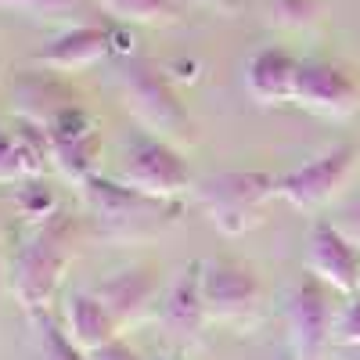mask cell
Returning <instances> with one entry per match:
<instances>
[{"instance_id": "cell-2", "label": "cell", "mask_w": 360, "mask_h": 360, "mask_svg": "<svg viewBox=\"0 0 360 360\" xmlns=\"http://www.w3.org/2000/svg\"><path fill=\"white\" fill-rule=\"evenodd\" d=\"M76 217L62 209L51 220L37 224L18 245L11 259V292L25 317L51 310L58 288L65 281V270L76 256Z\"/></svg>"}, {"instance_id": "cell-14", "label": "cell", "mask_w": 360, "mask_h": 360, "mask_svg": "<svg viewBox=\"0 0 360 360\" xmlns=\"http://www.w3.org/2000/svg\"><path fill=\"white\" fill-rule=\"evenodd\" d=\"M115 29L108 25H72L65 33H58L54 40H47L33 62L51 69V72H83L94 69L98 62H105L108 54H115Z\"/></svg>"}, {"instance_id": "cell-21", "label": "cell", "mask_w": 360, "mask_h": 360, "mask_svg": "<svg viewBox=\"0 0 360 360\" xmlns=\"http://www.w3.org/2000/svg\"><path fill=\"white\" fill-rule=\"evenodd\" d=\"M328 0H263V18L278 29H310L324 18Z\"/></svg>"}, {"instance_id": "cell-11", "label": "cell", "mask_w": 360, "mask_h": 360, "mask_svg": "<svg viewBox=\"0 0 360 360\" xmlns=\"http://www.w3.org/2000/svg\"><path fill=\"white\" fill-rule=\"evenodd\" d=\"M47 141H51V162L62 169L65 180L83 184L98 173L101 162V127L90 115L86 105H72L62 115L47 123Z\"/></svg>"}, {"instance_id": "cell-17", "label": "cell", "mask_w": 360, "mask_h": 360, "mask_svg": "<svg viewBox=\"0 0 360 360\" xmlns=\"http://www.w3.org/2000/svg\"><path fill=\"white\" fill-rule=\"evenodd\" d=\"M303 58H295L288 47H259L245 65V86L256 105H288L295 101V79Z\"/></svg>"}, {"instance_id": "cell-25", "label": "cell", "mask_w": 360, "mask_h": 360, "mask_svg": "<svg viewBox=\"0 0 360 360\" xmlns=\"http://www.w3.org/2000/svg\"><path fill=\"white\" fill-rule=\"evenodd\" d=\"M332 224L349 238V242H356V245H360V195L339 205V213L332 217Z\"/></svg>"}, {"instance_id": "cell-27", "label": "cell", "mask_w": 360, "mask_h": 360, "mask_svg": "<svg viewBox=\"0 0 360 360\" xmlns=\"http://www.w3.org/2000/svg\"><path fill=\"white\" fill-rule=\"evenodd\" d=\"M8 285H11V270H8V259H4V245H0V295H4Z\"/></svg>"}, {"instance_id": "cell-16", "label": "cell", "mask_w": 360, "mask_h": 360, "mask_svg": "<svg viewBox=\"0 0 360 360\" xmlns=\"http://www.w3.org/2000/svg\"><path fill=\"white\" fill-rule=\"evenodd\" d=\"M11 101H15V115L29 119V123L47 127L54 115H62L72 105H83L79 94L72 90V83L62 72H25L15 79L11 86Z\"/></svg>"}, {"instance_id": "cell-6", "label": "cell", "mask_w": 360, "mask_h": 360, "mask_svg": "<svg viewBox=\"0 0 360 360\" xmlns=\"http://www.w3.org/2000/svg\"><path fill=\"white\" fill-rule=\"evenodd\" d=\"M202 295L209 324L249 332L263 314V278L242 259H202Z\"/></svg>"}, {"instance_id": "cell-3", "label": "cell", "mask_w": 360, "mask_h": 360, "mask_svg": "<svg viewBox=\"0 0 360 360\" xmlns=\"http://www.w3.org/2000/svg\"><path fill=\"white\" fill-rule=\"evenodd\" d=\"M115 83H119V94H123V105L134 112L144 134L173 141L176 148L184 141H195V119L188 115L169 72L159 62L141 58V54L119 58Z\"/></svg>"}, {"instance_id": "cell-10", "label": "cell", "mask_w": 360, "mask_h": 360, "mask_svg": "<svg viewBox=\"0 0 360 360\" xmlns=\"http://www.w3.org/2000/svg\"><path fill=\"white\" fill-rule=\"evenodd\" d=\"M94 292L101 303L108 307V314L115 317V324L123 328H134L141 321H148L152 314H159V303H162V292H166V281H162V266L159 263H130V266H119L105 281H98Z\"/></svg>"}, {"instance_id": "cell-20", "label": "cell", "mask_w": 360, "mask_h": 360, "mask_svg": "<svg viewBox=\"0 0 360 360\" xmlns=\"http://www.w3.org/2000/svg\"><path fill=\"white\" fill-rule=\"evenodd\" d=\"M33 324V342H37V360H86V353L69 339L62 317H54L51 310L33 314L29 317Z\"/></svg>"}, {"instance_id": "cell-8", "label": "cell", "mask_w": 360, "mask_h": 360, "mask_svg": "<svg viewBox=\"0 0 360 360\" xmlns=\"http://www.w3.org/2000/svg\"><path fill=\"white\" fill-rule=\"evenodd\" d=\"M360 166V148L353 141L324 148L321 155L307 159L303 166H295L278 176V198H285L295 209H317L324 202H332Z\"/></svg>"}, {"instance_id": "cell-15", "label": "cell", "mask_w": 360, "mask_h": 360, "mask_svg": "<svg viewBox=\"0 0 360 360\" xmlns=\"http://www.w3.org/2000/svg\"><path fill=\"white\" fill-rule=\"evenodd\" d=\"M51 159L47 127L18 119L11 127H0V184H22L44 173V162Z\"/></svg>"}, {"instance_id": "cell-1", "label": "cell", "mask_w": 360, "mask_h": 360, "mask_svg": "<svg viewBox=\"0 0 360 360\" xmlns=\"http://www.w3.org/2000/svg\"><path fill=\"white\" fill-rule=\"evenodd\" d=\"M79 198L98 238L115 245H137V242H148V238H159L184 217V205L176 198L144 195L123 184L119 176H101V173L83 180Z\"/></svg>"}, {"instance_id": "cell-22", "label": "cell", "mask_w": 360, "mask_h": 360, "mask_svg": "<svg viewBox=\"0 0 360 360\" xmlns=\"http://www.w3.org/2000/svg\"><path fill=\"white\" fill-rule=\"evenodd\" d=\"M15 205H18V213L33 227L44 224V220H51L54 213H62V202H58L54 188L47 184V180H40V176L22 180V184L15 188Z\"/></svg>"}, {"instance_id": "cell-13", "label": "cell", "mask_w": 360, "mask_h": 360, "mask_svg": "<svg viewBox=\"0 0 360 360\" xmlns=\"http://www.w3.org/2000/svg\"><path fill=\"white\" fill-rule=\"evenodd\" d=\"M159 324L166 328V335L180 339V342H198L202 328L209 324V310H205V295H202V259L180 266L173 281L162 292L159 303Z\"/></svg>"}, {"instance_id": "cell-28", "label": "cell", "mask_w": 360, "mask_h": 360, "mask_svg": "<svg viewBox=\"0 0 360 360\" xmlns=\"http://www.w3.org/2000/svg\"><path fill=\"white\" fill-rule=\"evenodd\" d=\"M335 356H339V360H360V346H339Z\"/></svg>"}, {"instance_id": "cell-4", "label": "cell", "mask_w": 360, "mask_h": 360, "mask_svg": "<svg viewBox=\"0 0 360 360\" xmlns=\"http://www.w3.org/2000/svg\"><path fill=\"white\" fill-rule=\"evenodd\" d=\"M195 198L220 234L238 238L263 224V209L278 198V173L270 169H220L195 180Z\"/></svg>"}, {"instance_id": "cell-12", "label": "cell", "mask_w": 360, "mask_h": 360, "mask_svg": "<svg viewBox=\"0 0 360 360\" xmlns=\"http://www.w3.org/2000/svg\"><path fill=\"white\" fill-rule=\"evenodd\" d=\"M307 270L339 295H353L360 288V245L332 220H317L307 238Z\"/></svg>"}, {"instance_id": "cell-18", "label": "cell", "mask_w": 360, "mask_h": 360, "mask_svg": "<svg viewBox=\"0 0 360 360\" xmlns=\"http://www.w3.org/2000/svg\"><path fill=\"white\" fill-rule=\"evenodd\" d=\"M62 324H65L69 339H72L83 353H90V349H98V346H105V342H112V339L123 335V328L115 324V317L108 314V307H105L90 288H72V292H65Z\"/></svg>"}, {"instance_id": "cell-9", "label": "cell", "mask_w": 360, "mask_h": 360, "mask_svg": "<svg viewBox=\"0 0 360 360\" xmlns=\"http://www.w3.org/2000/svg\"><path fill=\"white\" fill-rule=\"evenodd\" d=\"M295 105L324 119H349L360 105V79L339 58H303Z\"/></svg>"}, {"instance_id": "cell-24", "label": "cell", "mask_w": 360, "mask_h": 360, "mask_svg": "<svg viewBox=\"0 0 360 360\" xmlns=\"http://www.w3.org/2000/svg\"><path fill=\"white\" fill-rule=\"evenodd\" d=\"M83 4H90V0H0L4 11H22V15H65Z\"/></svg>"}, {"instance_id": "cell-29", "label": "cell", "mask_w": 360, "mask_h": 360, "mask_svg": "<svg viewBox=\"0 0 360 360\" xmlns=\"http://www.w3.org/2000/svg\"><path fill=\"white\" fill-rule=\"evenodd\" d=\"M202 4L217 8V11H234V8H238V0H202Z\"/></svg>"}, {"instance_id": "cell-23", "label": "cell", "mask_w": 360, "mask_h": 360, "mask_svg": "<svg viewBox=\"0 0 360 360\" xmlns=\"http://www.w3.org/2000/svg\"><path fill=\"white\" fill-rule=\"evenodd\" d=\"M339 346H360V295H346L339 317H335V349Z\"/></svg>"}, {"instance_id": "cell-26", "label": "cell", "mask_w": 360, "mask_h": 360, "mask_svg": "<svg viewBox=\"0 0 360 360\" xmlns=\"http://www.w3.org/2000/svg\"><path fill=\"white\" fill-rule=\"evenodd\" d=\"M86 360H144V356H141L123 335H119V339H112V342H105V346H98V349H90Z\"/></svg>"}, {"instance_id": "cell-7", "label": "cell", "mask_w": 360, "mask_h": 360, "mask_svg": "<svg viewBox=\"0 0 360 360\" xmlns=\"http://www.w3.org/2000/svg\"><path fill=\"white\" fill-rule=\"evenodd\" d=\"M119 180L155 198H180L188 188H195V176L188 169V159L180 155V148L155 134H137L127 144Z\"/></svg>"}, {"instance_id": "cell-19", "label": "cell", "mask_w": 360, "mask_h": 360, "mask_svg": "<svg viewBox=\"0 0 360 360\" xmlns=\"http://www.w3.org/2000/svg\"><path fill=\"white\" fill-rule=\"evenodd\" d=\"M98 4L127 25H176L184 18L180 0H98Z\"/></svg>"}, {"instance_id": "cell-5", "label": "cell", "mask_w": 360, "mask_h": 360, "mask_svg": "<svg viewBox=\"0 0 360 360\" xmlns=\"http://www.w3.org/2000/svg\"><path fill=\"white\" fill-rule=\"evenodd\" d=\"M339 292L328 288L310 270L299 274L281 299L285 339L292 360H324L335 353V317H339Z\"/></svg>"}]
</instances>
